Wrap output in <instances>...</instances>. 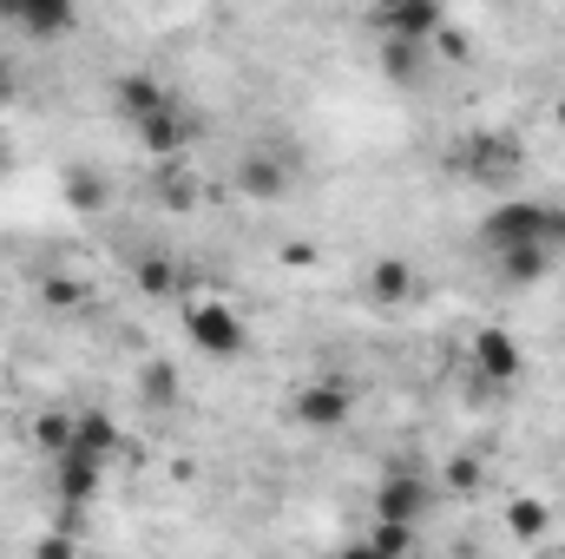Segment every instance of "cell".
<instances>
[{
	"instance_id": "4316f807",
	"label": "cell",
	"mask_w": 565,
	"mask_h": 559,
	"mask_svg": "<svg viewBox=\"0 0 565 559\" xmlns=\"http://www.w3.org/2000/svg\"><path fill=\"white\" fill-rule=\"evenodd\" d=\"M559 126H565V99H559Z\"/></svg>"
},
{
	"instance_id": "8fae6325",
	"label": "cell",
	"mask_w": 565,
	"mask_h": 559,
	"mask_svg": "<svg viewBox=\"0 0 565 559\" xmlns=\"http://www.w3.org/2000/svg\"><path fill=\"white\" fill-rule=\"evenodd\" d=\"M237 184H244V198L277 204L282 191H289V165H282V158H270V151H250V158L237 165Z\"/></svg>"
},
{
	"instance_id": "9c48e42d",
	"label": "cell",
	"mask_w": 565,
	"mask_h": 559,
	"mask_svg": "<svg viewBox=\"0 0 565 559\" xmlns=\"http://www.w3.org/2000/svg\"><path fill=\"white\" fill-rule=\"evenodd\" d=\"M106 467H113V461H99L93 447L53 454V494H60V507H79V514H86V500L106 487Z\"/></svg>"
},
{
	"instance_id": "52a82bcc",
	"label": "cell",
	"mask_w": 565,
	"mask_h": 559,
	"mask_svg": "<svg viewBox=\"0 0 565 559\" xmlns=\"http://www.w3.org/2000/svg\"><path fill=\"white\" fill-rule=\"evenodd\" d=\"M369 27L395 46H434L447 33V7L440 0H395V7H375Z\"/></svg>"
},
{
	"instance_id": "4fadbf2b",
	"label": "cell",
	"mask_w": 565,
	"mask_h": 559,
	"mask_svg": "<svg viewBox=\"0 0 565 559\" xmlns=\"http://www.w3.org/2000/svg\"><path fill=\"white\" fill-rule=\"evenodd\" d=\"M369 296H375L382 309H402V303L415 296V264H408V257H375V264H369Z\"/></svg>"
},
{
	"instance_id": "7a4b0ae2",
	"label": "cell",
	"mask_w": 565,
	"mask_h": 559,
	"mask_svg": "<svg viewBox=\"0 0 565 559\" xmlns=\"http://www.w3.org/2000/svg\"><path fill=\"white\" fill-rule=\"evenodd\" d=\"M434 500H440V481H434L427 467L395 461V467H382V481H375V507H369V520H375V527L422 534V520L434 514Z\"/></svg>"
},
{
	"instance_id": "30bf717a",
	"label": "cell",
	"mask_w": 565,
	"mask_h": 559,
	"mask_svg": "<svg viewBox=\"0 0 565 559\" xmlns=\"http://www.w3.org/2000/svg\"><path fill=\"white\" fill-rule=\"evenodd\" d=\"M0 20L33 33V40H53L73 27V0H0Z\"/></svg>"
},
{
	"instance_id": "ba28073f",
	"label": "cell",
	"mask_w": 565,
	"mask_h": 559,
	"mask_svg": "<svg viewBox=\"0 0 565 559\" xmlns=\"http://www.w3.org/2000/svg\"><path fill=\"white\" fill-rule=\"evenodd\" d=\"M139 145L158 158V165H191V145H198V126H191V113L178 106V99H164L145 126H132Z\"/></svg>"
},
{
	"instance_id": "2e32d148",
	"label": "cell",
	"mask_w": 565,
	"mask_h": 559,
	"mask_svg": "<svg viewBox=\"0 0 565 559\" xmlns=\"http://www.w3.org/2000/svg\"><path fill=\"white\" fill-rule=\"evenodd\" d=\"M553 251H500V277L513 283V289H533V283H546L553 277Z\"/></svg>"
},
{
	"instance_id": "484cf974",
	"label": "cell",
	"mask_w": 565,
	"mask_h": 559,
	"mask_svg": "<svg viewBox=\"0 0 565 559\" xmlns=\"http://www.w3.org/2000/svg\"><path fill=\"white\" fill-rule=\"evenodd\" d=\"M7 86H13V66H7V53H0V93H7Z\"/></svg>"
},
{
	"instance_id": "7c38bea8",
	"label": "cell",
	"mask_w": 565,
	"mask_h": 559,
	"mask_svg": "<svg viewBox=\"0 0 565 559\" xmlns=\"http://www.w3.org/2000/svg\"><path fill=\"white\" fill-rule=\"evenodd\" d=\"M329 559H415V534H402V527H375V520H369V534H355L349 547H335Z\"/></svg>"
},
{
	"instance_id": "277c9868",
	"label": "cell",
	"mask_w": 565,
	"mask_h": 559,
	"mask_svg": "<svg viewBox=\"0 0 565 559\" xmlns=\"http://www.w3.org/2000/svg\"><path fill=\"white\" fill-rule=\"evenodd\" d=\"M184 336H191V349H198V356H211V362H237V356L250 349L244 316H237L231 303H217V296L184 303Z\"/></svg>"
},
{
	"instance_id": "7402d4cb",
	"label": "cell",
	"mask_w": 565,
	"mask_h": 559,
	"mask_svg": "<svg viewBox=\"0 0 565 559\" xmlns=\"http://www.w3.org/2000/svg\"><path fill=\"white\" fill-rule=\"evenodd\" d=\"M139 289L145 296H178V264L158 257V251H145L139 257Z\"/></svg>"
},
{
	"instance_id": "8992f818",
	"label": "cell",
	"mask_w": 565,
	"mask_h": 559,
	"mask_svg": "<svg viewBox=\"0 0 565 559\" xmlns=\"http://www.w3.org/2000/svg\"><path fill=\"white\" fill-rule=\"evenodd\" d=\"M467 369H473V382L480 389H513L520 376H526V349L513 342V329H473V342H467Z\"/></svg>"
},
{
	"instance_id": "603a6c76",
	"label": "cell",
	"mask_w": 565,
	"mask_h": 559,
	"mask_svg": "<svg viewBox=\"0 0 565 559\" xmlns=\"http://www.w3.org/2000/svg\"><path fill=\"white\" fill-rule=\"evenodd\" d=\"M33 559H79V540H66V534H46V540L33 547Z\"/></svg>"
},
{
	"instance_id": "d6986e66",
	"label": "cell",
	"mask_w": 565,
	"mask_h": 559,
	"mask_svg": "<svg viewBox=\"0 0 565 559\" xmlns=\"http://www.w3.org/2000/svg\"><path fill=\"white\" fill-rule=\"evenodd\" d=\"M158 198L178 204V211H191V204H198V178H191V165H158Z\"/></svg>"
},
{
	"instance_id": "e0dca14e",
	"label": "cell",
	"mask_w": 565,
	"mask_h": 559,
	"mask_svg": "<svg viewBox=\"0 0 565 559\" xmlns=\"http://www.w3.org/2000/svg\"><path fill=\"white\" fill-rule=\"evenodd\" d=\"M139 395L151 402V409H178L184 382H178V369H171V362H145V369H139Z\"/></svg>"
},
{
	"instance_id": "44dd1931",
	"label": "cell",
	"mask_w": 565,
	"mask_h": 559,
	"mask_svg": "<svg viewBox=\"0 0 565 559\" xmlns=\"http://www.w3.org/2000/svg\"><path fill=\"white\" fill-rule=\"evenodd\" d=\"M33 441H40L46 454H66V447H73V409H46V415H33Z\"/></svg>"
},
{
	"instance_id": "3957f363",
	"label": "cell",
	"mask_w": 565,
	"mask_h": 559,
	"mask_svg": "<svg viewBox=\"0 0 565 559\" xmlns=\"http://www.w3.org/2000/svg\"><path fill=\"white\" fill-rule=\"evenodd\" d=\"M520 165H526V145L507 126H480V133H467V139L454 145V171L467 184H480V191H500Z\"/></svg>"
},
{
	"instance_id": "cb8c5ba5",
	"label": "cell",
	"mask_w": 565,
	"mask_h": 559,
	"mask_svg": "<svg viewBox=\"0 0 565 559\" xmlns=\"http://www.w3.org/2000/svg\"><path fill=\"white\" fill-rule=\"evenodd\" d=\"M66 198H73V204H99V178L73 171V178H66Z\"/></svg>"
},
{
	"instance_id": "ffe728a7",
	"label": "cell",
	"mask_w": 565,
	"mask_h": 559,
	"mask_svg": "<svg viewBox=\"0 0 565 559\" xmlns=\"http://www.w3.org/2000/svg\"><path fill=\"white\" fill-rule=\"evenodd\" d=\"M480 481H487L480 454H454V461L440 467V494H480Z\"/></svg>"
},
{
	"instance_id": "5b68a950",
	"label": "cell",
	"mask_w": 565,
	"mask_h": 559,
	"mask_svg": "<svg viewBox=\"0 0 565 559\" xmlns=\"http://www.w3.org/2000/svg\"><path fill=\"white\" fill-rule=\"evenodd\" d=\"M289 415H296V428H309V434H335V428H349V415H355V389L342 376H309L296 389Z\"/></svg>"
},
{
	"instance_id": "9a60e30c",
	"label": "cell",
	"mask_w": 565,
	"mask_h": 559,
	"mask_svg": "<svg viewBox=\"0 0 565 559\" xmlns=\"http://www.w3.org/2000/svg\"><path fill=\"white\" fill-rule=\"evenodd\" d=\"M546 527H553V507L540 494H513L507 500V534L513 540H546Z\"/></svg>"
},
{
	"instance_id": "6da1fadb",
	"label": "cell",
	"mask_w": 565,
	"mask_h": 559,
	"mask_svg": "<svg viewBox=\"0 0 565 559\" xmlns=\"http://www.w3.org/2000/svg\"><path fill=\"white\" fill-rule=\"evenodd\" d=\"M480 238L500 251H553L565 257V204L553 198H500L487 218H480Z\"/></svg>"
},
{
	"instance_id": "ac0fdd59",
	"label": "cell",
	"mask_w": 565,
	"mask_h": 559,
	"mask_svg": "<svg viewBox=\"0 0 565 559\" xmlns=\"http://www.w3.org/2000/svg\"><path fill=\"white\" fill-rule=\"evenodd\" d=\"M382 73H388L395 86H415L427 73V46H395V40H382Z\"/></svg>"
},
{
	"instance_id": "5bb4252c",
	"label": "cell",
	"mask_w": 565,
	"mask_h": 559,
	"mask_svg": "<svg viewBox=\"0 0 565 559\" xmlns=\"http://www.w3.org/2000/svg\"><path fill=\"white\" fill-rule=\"evenodd\" d=\"M113 99H119V119H126V126H145V119H151V113H158L171 93H164L151 73H126V80L113 86Z\"/></svg>"
},
{
	"instance_id": "d4e9b609",
	"label": "cell",
	"mask_w": 565,
	"mask_h": 559,
	"mask_svg": "<svg viewBox=\"0 0 565 559\" xmlns=\"http://www.w3.org/2000/svg\"><path fill=\"white\" fill-rule=\"evenodd\" d=\"M79 296H86V289H79L73 277H53V283H46V303H79Z\"/></svg>"
}]
</instances>
